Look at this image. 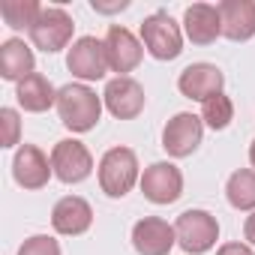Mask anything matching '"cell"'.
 Here are the masks:
<instances>
[{
    "instance_id": "14",
    "label": "cell",
    "mask_w": 255,
    "mask_h": 255,
    "mask_svg": "<svg viewBox=\"0 0 255 255\" xmlns=\"http://www.w3.org/2000/svg\"><path fill=\"white\" fill-rule=\"evenodd\" d=\"M54 174L48 156L36 147V144H21L15 150V159H12V177L18 186L24 189H42L48 183V177Z\"/></svg>"
},
{
    "instance_id": "23",
    "label": "cell",
    "mask_w": 255,
    "mask_h": 255,
    "mask_svg": "<svg viewBox=\"0 0 255 255\" xmlns=\"http://www.w3.org/2000/svg\"><path fill=\"white\" fill-rule=\"evenodd\" d=\"M18 255H60V243L48 234H33L18 246Z\"/></svg>"
},
{
    "instance_id": "1",
    "label": "cell",
    "mask_w": 255,
    "mask_h": 255,
    "mask_svg": "<svg viewBox=\"0 0 255 255\" xmlns=\"http://www.w3.org/2000/svg\"><path fill=\"white\" fill-rule=\"evenodd\" d=\"M57 114L60 123L72 132H90L99 123L102 99L87 84H63L57 90Z\"/></svg>"
},
{
    "instance_id": "22",
    "label": "cell",
    "mask_w": 255,
    "mask_h": 255,
    "mask_svg": "<svg viewBox=\"0 0 255 255\" xmlns=\"http://www.w3.org/2000/svg\"><path fill=\"white\" fill-rule=\"evenodd\" d=\"M201 120L210 126V129H225V126L234 120V102L225 93L210 96L207 102H201Z\"/></svg>"
},
{
    "instance_id": "16",
    "label": "cell",
    "mask_w": 255,
    "mask_h": 255,
    "mask_svg": "<svg viewBox=\"0 0 255 255\" xmlns=\"http://www.w3.org/2000/svg\"><path fill=\"white\" fill-rule=\"evenodd\" d=\"M183 30L189 36L192 45H210L222 36V18H219V6L210 3H192L183 12Z\"/></svg>"
},
{
    "instance_id": "4",
    "label": "cell",
    "mask_w": 255,
    "mask_h": 255,
    "mask_svg": "<svg viewBox=\"0 0 255 255\" xmlns=\"http://www.w3.org/2000/svg\"><path fill=\"white\" fill-rule=\"evenodd\" d=\"M174 234H177V243L183 252L204 255L219 240V222L207 210H183L174 222Z\"/></svg>"
},
{
    "instance_id": "24",
    "label": "cell",
    "mask_w": 255,
    "mask_h": 255,
    "mask_svg": "<svg viewBox=\"0 0 255 255\" xmlns=\"http://www.w3.org/2000/svg\"><path fill=\"white\" fill-rule=\"evenodd\" d=\"M0 123H3V147L18 144V111L15 108H0Z\"/></svg>"
},
{
    "instance_id": "11",
    "label": "cell",
    "mask_w": 255,
    "mask_h": 255,
    "mask_svg": "<svg viewBox=\"0 0 255 255\" xmlns=\"http://www.w3.org/2000/svg\"><path fill=\"white\" fill-rule=\"evenodd\" d=\"M102 42H105L108 66H111V72H117V75L132 72V69L141 63V57H144V45H141L129 30H126V27H120V24H111Z\"/></svg>"
},
{
    "instance_id": "21",
    "label": "cell",
    "mask_w": 255,
    "mask_h": 255,
    "mask_svg": "<svg viewBox=\"0 0 255 255\" xmlns=\"http://www.w3.org/2000/svg\"><path fill=\"white\" fill-rule=\"evenodd\" d=\"M39 12H42V6L36 0H3L0 3V15H3V21L12 30H30L36 24Z\"/></svg>"
},
{
    "instance_id": "8",
    "label": "cell",
    "mask_w": 255,
    "mask_h": 255,
    "mask_svg": "<svg viewBox=\"0 0 255 255\" xmlns=\"http://www.w3.org/2000/svg\"><path fill=\"white\" fill-rule=\"evenodd\" d=\"M51 168H54L57 180H63V183H81L93 171V156H90V150L81 141L63 138L51 150Z\"/></svg>"
},
{
    "instance_id": "26",
    "label": "cell",
    "mask_w": 255,
    "mask_h": 255,
    "mask_svg": "<svg viewBox=\"0 0 255 255\" xmlns=\"http://www.w3.org/2000/svg\"><path fill=\"white\" fill-rule=\"evenodd\" d=\"M243 234H246V240L255 246V210L246 216V225H243Z\"/></svg>"
},
{
    "instance_id": "6",
    "label": "cell",
    "mask_w": 255,
    "mask_h": 255,
    "mask_svg": "<svg viewBox=\"0 0 255 255\" xmlns=\"http://www.w3.org/2000/svg\"><path fill=\"white\" fill-rule=\"evenodd\" d=\"M204 138V120L198 114H189V111H180L174 114L168 123H165V129H162V147L168 156L174 159H183V156H192L198 150Z\"/></svg>"
},
{
    "instance_id": "13",
    "label": "cell",
    "mask_w": 255,
    "mask_h": 255,
    "mask_svg": "<svg viewBox=\"0 0 255 255\" xmlns=\"http://www.w3.org/2000/svg\"><path fill=\"white\" fill-rule=\"evenodd\" d=\"M177 87L186 99H198V102H207L210 96H219L222 87H225V75L219 66L213 63H192L180 72L177 78Z\"/></svg>"
},
{
    "instance_id": "7",
    "label": "cell",
    "mask_w": 255,
    "mask_h": 255,
    "mask_svg": "<svg viewBox=\"0 0 255 255\" xmlns=\"http://www.w3.org/2000/svg\"><path fill=\"white\" fill-rule=\"evenodd\" d=\"M66 66L75 78L81 81H99L105 78L108 66V54H105V42L96 36H81L72 42L69 54H66Z\"/></svg>"
},
{
    "instance_id": "19",
    "label": "cell",
    "mask_w": 255,
    "mask_h": 255,
    "mask_svg": "<svg viewBox=\"0 0 255 255\" xmlns=\"http://www.w3.org/2000/svg\"><path fill=\"white\" fill-rule=\"evenodd\" d=\"M15 99L24 111H33V114H42L48 111L51 105H57V90L51 87V81L39 72L27 75L24 81H18L15 87Z\"/></svg>"
},
{
    "instance_id": "9",
    "label": "cell",
    "mask_w": 255,
    "mask_h": 255,
    "mask_svg": "<svg viewBox=\"0 0 255 255\" xmlns=\"http://www.w3.org/2000/svg\"><path fill=\"white\" fill-rule=\"evenodd\" d=\"M141 192L153 204H174L183 195V174L171 162H153L141 174Z\"/></svg>"
},
{
    "instance_id": "15",
    "label": "cell",
    "mask_w": 255,
    "mask_h": 255,
    "mask_svg": "<svg viewBox=\"0 0 255 255\" xmlns=\"http://www.w3.org/2000/svg\"><path fill=\"white\" fill-rule=\"evenodd\" d=\"M51 225L63 237H78V234H84L93 225V207L84 198H78V195H66V198H60L54 204Z\"/></svg>"
},
{
    "instance_id": "12",
    "label": "cell",
    "mask_w": 255,
    "mask_h": 255,
    "mask_svg": "<svg viewBox=\"0 0 255 255\" xmlns=\"http://www.w3.org/2000/svg\"><path fill=\"white\" fill-rule=\"evenodd\" d=\"M174 243V225H168L159 216H144L132 225V246L138 255H168Z\"/></svg>"
},
{
    "instance_id": "3",
    "label": "cell",
    "mask_w": 255,
    "mask_h": 255,
    "mask_svg": "<svg viewBox=\"0 0 255 255\" xmlns=\"http://www.w3.org/2000/svg\"><path fill=\"white\" fill-rule=\"evenodd\" d=\"M141 45L156 60H174L183 51L180 24L168 12H153L141 21Z\"/></svg>"
},
{
    "instance_id": "20",
    "label": "cell",
    "mask_w": 255,
    "mask_h": 255,
    "mask_svg": "<svg viewBox=\"0 0 255 255\" xmlns=\"http://www.w3.org/2000/svg\"><path fill=\"white\" fill-rule=\"evenodd\" d=\"M225 198L234 210H255V171L240 168L225 183Z\"/></svg>"
},
{
    "instance_id": "5",
    "label": "cell",
    "mask_w": 255,
    "mask_h": 255,
    "mask_svg": "<svg viewBox=\"0 0 255 255\" xmlns=\"http://www.w3.org/2000/svg\"><path fill=\"white\" fill-rule=\"evenodd\" d=\"M72 30H75V24H72V15L66 9H60V6H42L36 24L27 33H30V39H33V45L39 51L54 54V51H60V48H66L72 42Z\"/></svg>"
},
{
    "instance_id": "2",
    "label": "cell",
    "mask_w": 255,
    "mask_h": 255,
    "mask_svg": "<svg viewBox=\"0 0 255 255\" xmlns=\"http://www.w3.org/2000/svg\"><path fill=\"white\" fill-rule=\"evenodd\" d=\"M138 183V156L129 147H111L99 159V186L108 198H123Z\"/></svg>"
},
{
    "instance_id": "25",
    "label": "cell",
    "mask_w": 255,
    "mask_h": 255,
    "mask_svg": "<svg viewBox=\"0 0 255 255\" xmlns=\"http://www.w3.org/2000/svg\"><path fill=\"white\" fill-rule=\"evenodd\" d=\"M216 255H252V249L246 243H222L216 249Z\"/></svg>"
},
{
    "instance_id": "27",
    "label": "cell",
    "mask_w": 255,
    "mask_h": 255,
    "mask_svg": "<svg viewBox=\"0 0 255 255\" xmlns=\"http://www.w3.org/2000/svg\"><path fill=\"white\" fill-rule=\"evenodd\" d=\"M249 162H252V168H255V141L249 144Z\"/></svg>"
},
{
    "instance_id": "10",
    "label": "cell",
    "mask_w": 255,
    "mask_h": 255,
    "mask_svg": "<svg viewBox=\"0 0 255 255\" xmlns=\"http://www.w3.org/2000/svg\"><path fill=\"white\" fill-rule=\"evenodd\" d=\"M105 108L117 117V120H132L144 111V87L129 78V75H117L105 84Z\"/></svg>"
},
{
    "instance_id": "17",
    "label": "cell",
    "mask_w": 255,
    "mask_h": 255,
    "mask_svg": "<svg viewBox=\"0 0 255 255\" xmlns=\"http://www.w3.org/2000/svg\"><path fill=\"white\" fill-rule=\"evenodd\" d=\"M222 36L231 42H246L255 36V0H222L219 3Z\"/></svg>"
},
{
    "instance_id": "18",
    "label": "cell",
    "mask_w": 255,
    "mask_h": 255,
    "mask_svg": "<svg viewBox=\"0 0 255 255\" xmlns=\"http://www.w3.org/2000/svg\"><path fill=\"white\" fill-rule=\"evenodd\" d=\"M33 66H36V57L24 39L12 36L0 45V75L6 81H24L27 75H33Z\"/></svg>"
}]
</instances>
